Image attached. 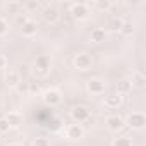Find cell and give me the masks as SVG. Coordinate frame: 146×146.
I'll return each instance as SVG.
<instances>
[{"mask_svg": "<svg viewBox=\"0 0 146 146\" xmlns=\"http://www.w3.org/2000/svg\"><path fill=\"white\" fill-rule=\"evenodd\" d=\"M132 24H129V23H124L122 24V28H120V33L122 35H132Z\"/></svg>", "mask_w": 146, "mask_h": 146, "instance_id": "obj_20", "label": "cell"}, {"mask_svg": "<svg viewBox=\"0 0 146 146\" xmlns=\"http://www.w3.org/2000/svg\"><path fill=\"white\" fill-rule=\"evenodd\" d=\"M131 83H134L136 86H143V84H144V78H143L141 74H134V79H132Z\"/></svg>", "mask_w": 146, "mask_h": 146, "instance_id": "obj_21", "label": "cell"}, {"mask_svg": "<svg viewBox=\"0 0 146 146\" xmlns=\"http://www.w3.org/2000/svg\"><path fill=\"white\" fill-rule=\"evenodd\" d=\"M9 131H11V127L7 124V120L5 119H0V132H9Z\"/></svg>", "mask_w": 146, "mask_h": 146, "instance_id": "obj_22", "label": "cell"}, {"mask_svg": "<svg viewBox=\"0 0 146 146\" xmlns=\"http://www.w3.org/2000/svg\"><path fill=\"white\" fill-rule=\"evenodd\" d=\"M35 65H36L38 69H41V70H46V69L50 67V58H48L46 55H40V57H36Z\"/></svg>", "mask_w": 146, "mask_h": 146, "instance_id": "obj_16", "label": "cell"}, {"mask_svg": "<svg viewBox=\"0 0 146 146\" xmlns=\"http://www.w3.org/2000/svg\"><path fill=\"white\" fill-rule=\"evenodd\" d=\"M43 17H45L46 21L53 23V21H57V19H58V11H57V9H53V7H48V9H45V11H43Z\"/></svg>", "mask_w": 146, "mask_h": 146, "instance_id": "obj_15", "label": "cell"}, {"mask_svg": "<svg viewBox=\"0 0 146 146\" xmlns=\"http://www.w3.org/2000/svg\"><path fill=\"white\" fill-rule=\"evenodd\" d=\"M105 38H107V31H105L103 28H95V29H91V41L102 43V41H105Z\"/></svg>", "mask_w": 146, "mask_h": 146, "instance_id": "obj_11", "label": "cell"}, {"mask_svg": "<svg viewBox=\"0 0 146 146\" xmlns=\"http://www.w3.org/2000/svg\"><path fill=\"white\" fill-rule=\"evenodd\" d=\"M131 88H132V83L129 81V79H120L119 83H117V95H124V93H129L131 91Z\"/></svg>", "mask_w": 146, "mask_h": 146, "instance_id": "obj_13", "label": "cell"}, {"mask_svg": "<svg viewBox=\"0 0 146 146\" xmlns=\"http://www.w3.org/2000/svg\"><path fill=\"white\" fill-rule=\"evenodd\" d=\"M7 7L9 9H19V7H23V4H9Z\"/></svg>", "mask_w": 146, "mask_h": 146, "instance_id": "obj_26", "label": "cell"}, {"mask_svg": "<svg viewBox=\"0 0 146 146\" xmlns=\"http://www.w3.org/2000/svg\"><path fill=\"white\" fill-rule=\"evenodd\" d=\"M33 146H50V141L46 137H36L33 141Z\"/></svg>", "mask_w": 146, "mask_h": 146, "instance_id": "obj_18", "label": "cell"}, {"mask_svg": "<svg viewBox=\"0 0 146 146\" xmlns=\"http://www.w3.org/2000/svg\"><path fill=\"white\" fill-rule=\"evenodd\" d=\"M113 146H132V141L125 136H120V137H115Z\"/></svg>", "mask_w": 146, "mask_h": 146, "instance_id": "obj_17", "label": "cell"}, {"mask_svg": "<svg viewBox=\"0 0 146 146\" xmlns=\"http://www.w3.org/2000/svg\"><path fill=\"white\" fill-rule=\"evenodd\" d=\"M70 14L74 16L76 19H86L90 11H88V4H83V2H78V4H72L70 5Z\"/></svg>", "mask_w": 146, "mask_h": 146, "instance_id": "obj_3", "label": "cell"}, {"mask_svg": "<svg viewBox=\"0 0 146 146\" xmlns=\"http://www.w3.org/2000/svg\"><path fill=\"white\" fill-rule=\"evenodd\" d=\"M120 103H122V96L120 95H112V96H107L105 98V105L110 107V108H117Z\"/></svg>", "mask_w": 146, "mask_h": 146, "instance_id": "obj_14", "label": "cell"}, {"mask_svg": "<svg viewBox=\"0 0 146 146\" xmlns=\"http://www.w3.org/2000/svg\"><path fill=\"white\" fill-rule=\"evenodd\" d=\"M105 124H107V127H108L110 131H113V132H115V131H120V129L125 125L124 119L119 117V115H110V117H107Z\"/></svg>", "mask_w": 146, "mask_h": 146, "instance_id": "obj_6", "label": "cell"}, {"mask_svg": "<svg viewBox=\"0 0 146 146\" xmlns=\"http://www.w3.org/2000/svg\"><path fill=\"white\" fill-rule=\"evenodd\" d=\"M65 136H67L69 139H81V137L84 136V129H83L81 124H70V125H67V129H65Z\"/></svg>", "mask_w": 146, "mask_h": 146, "instance_id": "obj_4", "label": "cell"}, {"mask_svg": "<svg viewBox=\"0 0 146 146\" xmlns=\"http://www.w3.org/2000/svg\"><path fill=\"white\" fill-rule=\"evenodd\" d=\"M86 88H88V91L91 95H102V93H105V83L100 81V79H90L88 84H86Z\"/></svg>", "mask_w": 146, "mask_h": 146, "instance_id": "obj_7", "label": "cell"}, {"mask_svg": "<svg viewBox=\"0 0 146 146\" xmlns=\"http://www.w3.org/2000/svg\"><path fill=\"white\" fill-rule=\"evenodd\" d=\"M122 24H124V23H122L120 19H113V21L110 23V29H112V31H120Z\"/></svg>", "mask_w": 146, "mask_h": 146, "instance_id": "obj_19", "label": "cell"}, {"mask_svg": "<svg viewBox=\"0 0 146 146\" xmlns=\"http://www.w3.org/2000/svg\"><path fill=\"white\" fill-rule=\"evenodd\" d=\"M96 5H98L100 9H108V7H110L108 2H96Z\"/></svg>", "mask_w": 146, "mask_h": 146, "instance_id": "obj_24", "label": "cell"}, {"mask_svg": "<svg viewBox=\"0 0 146 146\" xmlns=\"http://www.w3.org/2000/svg\"><path fill=\"white\" fill-rule=\"evenodd\" d=\"M70 115H72V119L76 120V124H79V122H84V120L90 119V110L86 107H76L74 110L70 112Z\"/></svg>", "mask_w": 146, "mask_h": 146, "instance_id": "obj_8", "label": "cell"}, {"mask_svg": "<svg viewBox=\"0 0 146 146\" xmlns=\"http://www.w3.org/2000/svg\"><path fill=\"white\" fill-rule=\"evenodd\" d=\"M7 146H21V144H16V143H12V144H7Z\"/></svg>", "mask_w": 146, "mask_h": 146, "instance_id": "obj_28", "label": "cell"}, {"mask_svg": "<svg viewBox=\"0 0 146 146\" xmlns=\"http://www.w3.org/2000/svg\"><path fill=\"white\" fill-rule=\"evenodd\" d=\"M26 5H28L29 9H36V7H38V2H29V4H26Z\"/></svg>", "mask_w": 146, "mask_h": 146, "instance_id": "obj_27", "label": "cell"}, {"mask_svg": "<svg viewBox=\"0 0 146 146\" xmlns=\"http://www.w3.org/2000/svg\"><path fill=\"white\" fill-rule=\"evenodd\" d=\"M43 100H45L46 105L55 107V105H58V103L62 102V96H60V91H58V90H48V91H45Z\"/></svg>", "mask_w": 146, "mask_h": 146, "instance_id": "obj_5", "label": "cell"}, {"mask_svg": "<svg viewBox=\"0 0 146 146\" xmlns=\"http://www.w3.org/2000/svg\"><path fill=\"white\" fill-rule=\"evenodd\" d=\"M9 31V24L4 21V19H0V36H2V35H5Z\"/></svg>", "mask_w": 146, "mask_h": 146, "instance_id": "obj_23", "label": "cell"}, {"mask_svg": "<svg viewBox=\"0 0 146 146\" xmlns=\"http://www.w3.org/2000/svg\"><path fill=\"white\" fill-rule=\"evenodd\" d=\"M21 29H23V35H24V36H33V35H36V23L26 21V23L21 26Z\"/></svg>", "mask_w": 146, "mask_h": 146, "instance_id": "obj_12", "label": "cell"}, {"mask_svg": "<svg viewBox=\"0 0 146 146\" xmlns=\"http://www.w3.org/2000/svg\"><path fill=\"white\" fill-rule=\"evenodd\" d=\"M4 119L7 120V124H9L11 129H12V127H19V125L23 124V115L17 113V112H9Z\"/></svg>", "mask_w": 146, "mask_h": 146, "instance_id": "obj_10", "label": "cell"}, {"mask_svg": "<svg viewBox=\"0 0 146 146\" xmlns=\"http://www.w3.org/2000/svg\"><path fill=\"white\" fill-rule=\"evenodd\" d=\"M131 129H143L144 125H146V117L141 113V112H132V113H129V117H127V120H124Z\"/></svg>", "mask_w": 146, "mask_h": 146, "instance_id": "obj_1", "label": "cell"}, {"mask_svg": "<svg viewBox=\"0 0 146 146\" xmlns=\"http://www.w3.org/2000/svg\"><path fill=\"white\" fill-rule=\"evenodd\" d=\"M5 83L12 88H17L21 84V74L17 70H7V74H5Z\"/></svg>", "mask_w": 146, "mask_h": 146, "instance_id": "obj_9", "label": "cell"}, {"mask_svg": "<svg viewBox=\"0 0 146 146\" xmlns=\"http://www.w3.org/2000/svg\"><path fill=\"white\" fill-rule=\"evenodd\" d=\"M5 65H7V58L0 57V69H5Z\"/></svg>", "mask_w": 146, "mask_h": 146, "instance_id": "obj_25", "label": "cell"}, {"mask_svg": "<svg viewBox=\"0 0 146 146\" xmlns=\"http://www.w3.org/2000/svg\"><path fill=\"white\" fill-rule=\"evenodd\" d=\"M91 64H93V58H91V55H88V53H78V55L74 57V65H76L79 70H88V69L91 67Z\"/></svg>", "mask_w": 146, "mask_h": 146, "instance_id": "obj_2", "label": "cell"}]
</instances>
